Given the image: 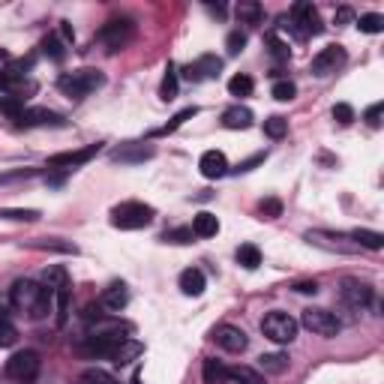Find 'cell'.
<instances>
[{
	"mask_svg": "<svg viewBox=\"0 0 384 384\" xmlns=\"http://www.w3.org/2000/svg\"><path fill=\"white\" fill-rule=\"evenodd\" d=\"M270 94H273V99H279V103H291L297 94V87H295V81H277Z\"/></svg>",
	"mask_w": 384,
	"mask_h": 384,
	"instance_id": "cell-40",
	"label": "cell"
},
{
	"mask_svg": "<svg viewBox=\"0 0 384 384\" xmlns=\"http://www.w3.org/2000/svg\"><path fill=\"white\" fill-rule=\"evenodd\" d=\"M243 45H246V33H243V30H232V33L225 36V49H228V54H241Z\"/></svg>",
	"mask_w": 384,
	"mask_h": 384,
	"instance_id": "cell-45",
	"label": "cell"
},
{
	"mask_svg": "<svg viewBox=\"0 0 384 384\" xmlns=\"http://www.w3.org/2000/svg\"><path fill=\"white\" fill-rule=\"evenodd\" d=\"M295 291H300V295H315V291H318V282H297Z\"/></svg>",
	"mask_w": 384,
	"mask_h": 384,
	"instance_id": "cell-52",
	"label": "cell"
},
{
	"mask_svg": "<svg viewBox=\"0 0 384 384\" xmlns=\"http://www.w3.org/2000/svg\"><path fill=\"white\" fill-rule=\"evenodd\" d=\"M103 85H105V76L99 69H72V72H63L58 78V87L69 99H85Z\"/></svg>",
	"mask_w": 384,
	"mask_h": 384,
	"instance_id": "cell-2",
	"label": "cell"
},
{
	"mask_svg": "<svg viewBox=\"0 0 384 384\" xmlns=\"http://www.w3.org/2000/svg\"><path fill=\"white\" fill-rule=\"evenodd\" d=\"M237 264H243L246 270H255L261 264V250L255 243H241L237 246Z\"/></svg>",
	"mask_w": 384,
	"mask_h": 384,
	"instance_id": "cell-28",
	"label": "cell"
},
{
	"mask_svg": "<svg viewBox=\"0 0 384 384\" xmlns=\"http://www.w3.org/2000/svg\"><path fill=\"white\" fill-rule=\"evenodd\" d=\"M333 121L340 123V126H349L354 121V108L349 103H336L333 105Z\"/></svg>",
	"mask_w": 384,
	"mask_h": 384,
	"instance_id": "cell-43",
	"label": "cell"
},
{
	"mask_svg": "<svg viewBox=\"0 0 384 384\" xmlns=\"http://www.w3.org/2000/svg\"><path fill=\"white\" fill-rule=\"evenodd\" d=\"M40 367H42L40 354L24 349V351H15L12 358L6 360V376L18 384H30V381H36V376H40Z\"/></svg>",
	"mask_w": 384,
	"mask_h": 384,
	"instance_id": "cell-7",
	"label": "cell"
},
{
	"mask_svg": "<svg viewBox=\"0 0 384 384\" xmlns=\"http://www.w3.org/2000/svg\"><path fill=\"white\" fill-rule=\"evenodd\" d=\"M291 24H286L288 30H295L297 40H309V36H318L324 30L322 27V18H318L315 12V6L313 3H306V0H300V3L291 6V18H288Z\"/></svg>",
	"mask_w": 384,
	"mask_h": 384,
	"instance_id": "cell-6",
	"label": "cell"
},
{
	"mask_svg": "<svg viewBox=\"0 0 384 384\" xmlns=\"http://www.w3.org/2000/svg\"><path fill=\"white\" fill-rule=\"evenodd\" d=\"M0 219H12V222H36L40 210H21V207H0Z\"/></svg>",
	"mask_w": 384,
	"mask_h": 384,
	"instance_id": "cell-32",
	"label": "cell"
},
{
	"mask_svg": "<svg viewBox=\"0 0 384 384\" xmlns=\"http://www.w3.org/2000/svg\"><path fill=\"white\" fill-rule=\"evenodd\" d=\"M264 157H268V153H255V157H252V159H246V162H241V166H237L234 171H237V175H243V171H252L255 166H259V162H264Z\"/></svg>",
	"mask_w": 384,
	"mask_h": 384,
	"instance_id": "cell-49",
	"label": "cell"
},
{
	"mask_svg": "<svg viewBox=\"0 0 384 384\" xmlns=\"http://www.w3.org/2000/svg\"><path fill=\"white\" fill-rule=\"evenodd\" d=\"M201 378H204V384H225L228 381V367L216 358H207L204 367H201Z\"/></svg>",
	"mask_w": 384,
	"mask_h": 384,
	"instance_id": "cell-23",
	"label": "cell"
},
{
	"mask_svg": "<svg viewBox=\"0 0 384 384\" xmlns=\"http://www.w3.org/2000/svg\"><path fill=\"white\" fill-rule=\"evenodd\" d=\"M264 42L270 45V54H273V58H288V51H291L288 42H282L277 33H268V36H264Z\"/></svg>",
	"mask_w": 384,
	"mask_h": 384,
	"instance_id": "cell-46",
	"label": "cell"
},
{
	"mask_svg": "<svg viewBox=\"0 0 384 384\" xmlns=\"http://www.w3.org/2000/svg\"><path fill=\"white\" fill-rule=\"evenodd\" d=\"M286 132H288V121H286V117L273 114V117L264 121V135H270V139H286Z\"/></svg>",
	"mask_w": 384,
	"mask_h": 384,
	"instance_id": "cell-36",
	"label": "cell"
},
{
	"mask_svg": "<svg viewBox=\"0 0 384 384\" xmlns=\"http://www.w3.org/2000/svg\"><path fill=\"white\" fill-rule=\"evenodd\" d=\"M33 250H60V252H76V246H69V243H58V241H36L30 243Z\"/></svg>",
	"mask_w": 384,
	"mask_h": 384,
	"instance_id": "cell-47",
	"label": "cell"
},
{
	"mask_svg": "<svg viewBox=\"0 0 384 384\" xmlns=\"http://www.w3.org/2000/svg\"><path fill=\"white\" fill-rule=\"evenodd\" d=\"M192 228H171V232L162 234V241L166 243H192Z\"/></svg>",
	"mask_w": 384,
	"mask_h": 384,
	"instance_id": "cell-41",
	"label": "cell"
},
{
	"mask_svg": "<svg viewBox=\"0 0 384 384\" xmlns=\"http://www.w3.org/2000/svg\"><path fill=\"white\" fill-rule=\"evenodd\" d=\"M9 85H12V78H9V72H0V94H3V90H9Z\"/></svg>",
	"mask_w": 384,
	"mask_h": 384,
	"instance_id": "cell-53",
	"label": "cell"
},
{
	"mask_svg": "<svg viewBox=\"0 0 384 384\" xmlns=\"http://www.w3.org/2000/svg\"><path fill=\"white\" fill-rule=\"evenodd\" d=\"M195 114H198L195 105H192V108H184V112H177L166 126H162V130H153V135H168V132H175V130H180V126H184L189 117H195Z\"/></svg>",
	"mask_w": 384,
	"mask_h": 384,
	"instance_id": "cell-34",
	"label": "cell"
},
{
	"mask_svg": "<svg viewBox=\"0 0 384 384\" xmlns=\"http://www.w3.org/2000/svg\"><path fill=\"white\" fill-rule=\"evenodd\" d=\"M345 60H349V54H345L342 45H327V49H322L313 58V63H309V69H313V76L324 78V76H333L336 69L345 67Z\"/></svg>",
	"mask_w": 384,
	"mask_h": 384,
	"instance_id": "cell-9",
	"label": "cell"
},
{
	"mask_svg": "<svg viewBox=\"0 0 384 384\" xmlns=\"http://www.w3.org/2000/svg\"><path fill=\"white\" fill-rule=\"evenodd\" d=\"M153 153H157V150H153L150 144H123V148L112 150V159L114 162H123V166H135V162L150 159Z\"/></svg>",
	"mask_w": 384,
	"mask_h": 384,
	"instance_id": "cell-18",
	"label": "cell"
},
{
	"mask_svg": "<svg viewBox=\"0 0 384 384\" xmlns=\"http://www.w3.org/2000/svg\"><path fill=\"white\" fill-rule=\"evenodd\" d=\"M130 304V288L123 286V282H112L108 288H103V295H99V306L108 309V313H121Z\"/></svg>",
	"mask_w": 384,
	"mask_h": 384,
	"instance_id": "cell-16",
	"label": "cell"
},
{
	"mask_svg": "<svg viewBox=\"0 0 384 384\" xmlns=\"http://www.w3.org/2000/svg\"><path fill=\"white\" fill-rule=\"evenodd\" d=\"M69 300H72L69 282L60 288H54V324L58 327H67V322H69Z\"/></svg>",
	"mask_w": 384,
	"mask_h": 384,
	"instance_id": "cell-22",
	"label": "cell"
},
{
	"mask_svg": "<svg viewBox=\"0 0 384 384\" xmlns=\"http://www.w3.org/2000/svg\"><path fill=\"white\" fill-rule=\"evenodd\" d=\"M9 304H12L21 315L30 318H45L54 309V291L40 286L33 279H15L9 288Z\"/></svg>",
	"mask_w": 384,
	"mask_h": 384,
	"instance_id": "cell-1",
	"label": "cell"
},
{
	"mask_svg": "<svg viewBox=\"0 0 384 384\" xmlns=\"http://www.w3.org/2000/svg\"><path fill=\"white\" fill-rule=\"evenodd\" d=\"M306 241L313 246H322V250H331V252H354L358 243L351 241L349 234H340V232H324V228H315V232H306Z\"/></svg>",
	"mask_w": 384,
	"mask_h": 384,
	"instance_id": "cell-10",
	"label": "cell"
},
{
	"mask_svg": "<svg viewBox=\"0 0 384 384\" xmlns=\"http://www.w3.org/2000/svg\"><path fill=\"white\" fill-rule=\"evenodd\" d=\"M15 340H18V331L6 322V318H0V349H9V345H15Z\"/></svg>",
	"mask_w": 384,
	"mask_h": 384,
	"instance_id": "cell-42",
	"label": "cell"
},
{
	"mask_svg": "<svg viewBox=\"0 0 384 384\" xmlns=\"http://www.w3.org/2000/svg\"><path fill=\"white\" fill-rule=\"evenodd\" d=\"M210 336H213V342L228 354H241V351H246V345H250V336L234 324H219V327H213Z\"/></svg>",
	"mask_w": 384,
	"mask_h": 384,
	"instance_id": "cell-11",
	"label": "cell"
},
{
	"mask_svg": "<svg viewBox=\"0 0 384 384\" xmlns=\"http://www.w3.org/2000/svg\"><path fill=\"white\" fill-rule=\"evenodd\" d=\"M144 354V345L139 342V340H123V342H117L114 349H112V354H108V360L114 363V367H126V363H132V360H139Z\"/></svg>",
	"mask_w": 384,
	"mask_h": 384,
	"instance_id": "cell-17",
	"label": "cell"
},
{
	"mask_svg": "<svg viewBox=\"0 0 384 384\" xmlns=\"http://www.w3.org/2000/svg\"><path fill=\"white\" fill-rule=\"evenodd\" d=\"M252 121H255V114L246 105H232L222 114V126H225V130H250Z\"/></svg>",
	"mask_w": 384,
	"mask_h": 384,
	"instance_id": "cell-20",
	"label": "cell"
},
{
	"mask_svg": "<svg viewBox=\"0 0 384 384\" xmlns=\"http://www.w3.org/2000/svg\"><path fill=\"white\" fill-rule=\"evenodd\" d=\"M177 87H180V76H177L175 63H168L166 76H162V85H159V99H162V103H171V99L177 96Z\"/></svg>",
	"mask_w": 384,
	"mask_h": 384,
	"instance_id": "cell-26",
	"label": "cell"
},
{
	"mask_svg": "<svg viewBox=\"0 0 384 384\" xmlns=\"http://www.w3.org/2000/svg\"><path fill=\"white\" fill-rule=\"evenodd\" d=\"M21 126H67V121L58 112H49V108H24Z\"/></svg>",
	"mask_w": 384,
	"mask_h": 384,
	"instance_id": "cell-19",
	"label": "cell"
},
{
	"mask_svg": "<svg viewBox=\"0 0 384 384\" xmlns=\"http://www.w3.org/2000/svg\"><path fill=\"white\" fill-rule=\"evenodd\" d=\"M219 72H222V58H216V54H201L198 60H192L189 67L184 69V78L186 81H210L216 78Z\"/></svg>",
	"mask_w": 384,
	"mask_h": 384,
	"instance_id": "cell-13",
	"label": "cell"
},
{
	"mask_svg": "<svg viewBox=\"0 0 384 384\" xmlns=\"http://www.w3.org/2000/svg\"><path fill=\"white\" fill-rule=\"evenodd\" d=\"M198 168L201 175H204L207 180H216V177H225L228 175V159L222 150H204L198 159Z\"/></svg>",
	"mask_w": 384,
	"mask_h": 384,
	"instance_id": "cell-15",
	"label": "cell"
},
{
	"mask_svg": "<svg viewBox=\"0 0 384 384\" xmlns=\"http://www.w3.org/2000/svg\"><path fill=\"white\" fill-rule=\"evenodd\" d=\"M157 216V210L144 201H123L112 210V225L123 228V232H135V228H148Z\"/></svg>",
	"mask_w": 384,
	"mask_h": 384,
	"instance_id": "cell-3",
	"label": "cell"
},
{
	"mask_svg": "<svg viewBox=\"0 0 384 384\" xmlns=\"http://www.w3.org/2000/svg\"><path fill=\"white\" fill-rule=\"evenodd\" d=\"M300 324H304L306 331L324 336V340L336 336V333H340V327H342V322L336 318V313H331V309H322V306H309V309H304V315H300Z\"/></svg>",
	"mask_w": 384,
	"mask_h": 384,
	"instance_id": "cell-8",
	"label": "cell"
},
{
	"mask_svg": "<svg viewBox=\"0 0 384 384\" xmlns=\"http://www.w3.org/2000/svg\"><path fill=\"white\" fill-rule=\"evenodd\" d=\"M358 27H360L363 33H381V30H384V15H378V12L360 15V18H358Z\"/></svg>",
	"mask_w": 384,
	"mask_h": 384,
	"instance_id": "cell-39",
	"label": "cell"
},
{
	"mask_svg": "<svg viewBox=\"0 0 384 384\" xmlns=\"http://www.w3.org/2000/svg\"><path fill=\"white\" fill-rule=\"evenodd\" d=\"M219 232V219L213 213H207V210H201V213L192 219V234L195 237H216Z\"/></svg>",
	"mask_w": 384,
	"mask_h": 384,
	"instance_id": "cell-24",
	"label": "cell"
},
{
	"mask_svg": "<svg viewBox=\"0 0 384 384\" xmlns=\"http://www.w3.org/2000/svg\"><path fill=\"white\" fill-rule=\"evenodd\" d=\"M259 367H261L264 372H273V376H279V372L288 369V354H282V351L261 354V358H259Z\"/></svg>",
	"mask_w": 384,
	"mask_h": 384,
	"instance_id": "cell-29",
	"label": "cell"
},
{
	"mask_svg": "<svg viewBox=\"0 0 384 384\" xmlns=\"http://www.w3.org/2000/svg\"><path fill=\"white\" fill-rule=\"evenodd\" d=\"M78 384H121V381H117L112 372L94 367V369H85V372H81V376H78Z\"/></svg>",
	"mask_w": 384,
	"mask_h": 384,
	"instance_id": "cell-33",
	"label": "cell"
},
{
	"mask_svg": "<svg viewBox=\"0 0 384 384\" xmlns=\"http://www.w3.org/2000/svg\"><path fill=\"white\" fill-rule=\"evenodd\" d=\"M228 381H234V384H264V376L252 367H228Z\"/></svg>",
	"mask_w": 384,
	"mask_h": 384,
	"instance_id": "cell-27",
	"label": "cell"
},
{
	"mask_svg": "<svg viewBox=\"0 0 384 384\" xmlns=\"http://www.w3.org/2000/svg\"><path fill=\"white\" fill-rule=\"evenodd\" d=\"M99 150H103V144H87V148H81V150L54 153V157L49 159V168H60V171L78 168V166H85V162H90V159H94Z\"/></svg>",
	"mask_w": 384,
	"mask_h": 384,
	"instance_id": "cell-14",
	"label": "cell"
},
{
	"mask_svg": "<svg viewBox=\"0 0 384 384\" xmlns=\"http://www.w3.org/2000/svg\"><path fill=\"white\" fill-rule=\"evenodd\" d=\"M252 87H255L252 78L250 76H241V72H237V76L228 81V94H232V96H250Z\"/></svg>",
	"mask_w": 384,
	"mask_h": 384,
	"instance_id": "cell-38",
	"label": "cell"
},
{
	"mask_svg": "<svg viewBox=\"0 0 384 384\" xmlns=\"http://www.w3.org/2000/svg\"><path fill=\"white\" fill-rule=\"evenodd\" d=\"M180 291L189 297H198V295H204V286H207V279H204V273H201L198 268H186L184 273H180Z\"/></svg>",
	"mask_w": 384,
	"mask_h": 384,
	"instance_id": "cell-21",
	"label": "cell"
},
{
	"mask_svg": "<svg viewBox=\"0 0 384 384\" xmlns=\"http://www.w3.org/2000/svg\"><path fill=\"white\" fill-rule=\"evenodd\" d=\"M237 18H241L243 24H259L264 18V9L259 3H241L237 6Z\"/></svg>",
	"mask_w": 384,
	"mask_h": 384,
	"instance_id": "cell-37",
	"label": "cell"
},
{
	"mask_svg": "<svg viewBox=\"0 0 384 384\" xmlns=\"http://www.w3.org/2000/svg\"><path fill=\"white\" fill-rule=\"evenodd\" d=\"M340 297L345 306L351 309H363L372 304V297H376V291H372L369 282H360V279H342V288H340Z\"/></svg>",
	"mask_w": 384,
	"mask_h": 384,
	"instance_id": "cell-12",
	"label": "cell"
},
{
	"mask_svg": "<svg viewBox=\"0 0 384 384\" xmlns=\"http://www.w3.org/2000/svg\"><path fill=\"white\" fill-rule=\"evenodd\" d=\"M297 318H291L288 313H282V309H273V313H268L261 318V333L268 336L270 342H277V345H288V342H295V336H297Z\"/></svg>",
	"mask_w": 384,
	"mask_h": 384,
	"instance_id": "cell-5",
	"label": "cell"
},
{
	"mask_svg": "<svg viewBox=\"0 0 384 384\" xmlns=\"http://www.w3.org/2000/svg\"><path fill=\"white\" fill-rule=\"evenodd\" d=\"M333 21L340 24V27H342V24H351V21H354V12H351L349 6H340V9H336V15H333Z\"/></svg>",
	"mask_w": 384,
	"mask_h": 384,
	"instance_id": "cell-50",
	"label": "cell"
},
{
	"mask_svg": "<svg viewBox=\"0 0 384 384\" xmlns=\"http://www.w3.org/2000/svg\"><path fill=\"white\" fill-rule=\"evenodd\" d=\"M0 114L6 117V121H21V114H24V103L18 96H9V94H3L0 96Z\"/></svg>",
	"mask_w": 384,
	"mask_h": 384,
	"instance_id": "cell-30",
	"label": "cell"
},
{
	"mask_svg": "<svg viewBox=\"0 0 384 384\" xmlns=\"http://www.w3.org/2000/svg\"><path fill=\"white\" fill-rule=\"evenodd\" d=\"M69 282V277H67V268H60V264H54V268H49L42 273V286L45 288H60V286H67Z\"/></svg>",
	"mask_w": 384,
	"mask_h": 384,
	"instance_id": "cell-35",
	"label": "cell"
},
{
	"mask_svg": "<svg viewBox=\"0 0 384 384\" xmlns=\"http://www.w3.org/2000/svg\"><path fill=\"white\" fill-rule=\"evenodd\" d=\"M60 36H63V42H76V33H72V24L69 21H60Z\"/></svg>",
	"mask_w": 384,
	"mask_h": 384,
	"instance_id": "cell-51",
	"label": "cell"
},
{
	"mask_svg": "<svg viewBox=\"0 0 384 384\" xmlns=\"http://www.w3.org/2000/svg\"><path fill=\"white\" fill-rule=\"evenodd\" d=\"M207 12H213V15L222 18V15H225V6H222V3H216V6H213V3H207Z\"/></svg>",
	"mask_w": 384,
	"mask_h": 384,
	"instance_id": "cell-54",
	"label": "cell"
},
{
	"mask_svg": "<svg viewBox=\"0 0 384 384\" xmlns=\"http://www.w3.org/2000/svg\"><path fill=\"white\" fill-rule=\"evenodd\" d=\"M259 213H261L264 219H277V216L282 213V201H279V198H264L261 204H259Z\"/></svg>",
	"mask_w": 384,
	"mask_h": 384,
	"instance_id": "cell-44",
	"label": "cell"
},
{
	"mask_svg": "<svg viewBox=\"0 0 384 384\" xmlns=\"http://www.w3.org/2000/svg\"><path fill=\"white\" fill-rule=\"evenodd\" d=\"M381 112H384V105H381V103H376V105H369V108H367V114H363V117H367V123L372 126V130H376V126H381Z\"/></svg>",
	"mask_w": 384,
	"mask_h": 384,
	"instance_id": "cell-48",
	"label": "cell"
},
{
	"mask_svg": "<svg viewBox=\"0 0 384 384\" xmlns=\"http://www.w3.org/2000/svg\"><path fill=\"white\" fill-rule=\"evenodd\" d=\"M132 36H135V21L123 15V18H112V21H105L103 27H99L96 42L103 45V49H105L108 54H114V51L126 49Z\"/></svg>",
	"mask_w": 384,
	"mask_h": 384,
	"instance_id": "cell-4",
	"label": "cell"
},
{
	"mask_svg": "<svg viewBox=\"0 0 384 384\" xmlns=\"http://www.w3.org/2000/svg\"><path fill=\"white\" fill-rule=\"evenodd\" d=\"M354 243H358V250L363 246V250H372V252H378L381 246H384V234L378 232H369V228H354V232L349 234Z\"/></svg>",
	"mask_w": 384,
	"mask_h": 384,
	"instance_id": "cell-25",
	"label": "cell"
},
{
	"mask_svg": "<svg viewBox=\"0 0 384 384\" xmlns=\"http://www.w3.org/2000/svg\"><path fill=\"white\" fill-rule=\"evenodd\" d=\"M42 54H45V58H51V60H58V63H60L63 58H67V42H63L60 36L49 33V36L42 40Z\"/></svg>",
	"mask_w": 384,
	"mask_h": 384,
	"instance_id": "cell-31",
	"label": "cell"
}]
</instances>
